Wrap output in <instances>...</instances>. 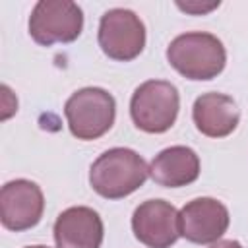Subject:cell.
<instances>
[{"instance_id": "cell-5", "label": "cell", "mask_w": 248, "mask_h": 248, "mask_svg": "<svg viewBox=\"0 0 248 248\" xmlns=\"http://www.w3.org/2000/svg\"><path fill=\"white\" fill-rule=\"evenodd\" d=\"M81 29L83 12L70 0H41L29 16V35L43 46L72 43L81 35Z\"/></svg>"}, {"instance_id": "cell-13", "label": "cell", "mask_w": 248, "mask_h": 248, "mask_svg": "<svg viewBox=\"0 0 248 248\" xmlns=\"http://www.w3.org/2000/svg\"><path fill=\"white\" fill-rule=\"evenodd\" d=\"M176 6L180 8V10H184V12H188V14H194V16H202V14H207V12H211L213 8H217L219 6V0L217 2H209V4H200V2H176Z\"/></svg>"}, {"instance_id": "cell-10", "label": "cell", "mask_w": 248, "mask_h": 248, "mask_svg": "<svg viewBox=\"0 0 248 248\" xmlns=\"http://www.w3.org/2000/svg\"><path fill=\"white\" fill-rule=\"evenodd\" d=\"M52 232L56 248H101L105 227L95 209L76 205L56 217Z\"/></svg>"}, {"instance_id": "cell-9", "label": "cell", "mask_w": 248, "mask_h": 248, "mask_svg": "<svg viewBox=\"0 0 248 248\" xmlns=\"http://www.w3.org/2000/svg\"><path fill=\"white\" fill-rule=\"evenodd\" d=\"M180 236L194 244H213L229 229V209L213 198H196L178 211Z\"/></svg>"}, {"instance_id": "cell-8", "label": "cell", "mask_w": 248, "mask_h": 248, "mask_svg": "<svg viewBox=\"0 0 248 248\" xmlns=\"http://www.w3.org/2000/svg\"><path fill=\"white\" fill-rule=\"evenodd\" d=\"M132 231L147 248H170L180 236L178 211L165 200H147L136 207Z\"/></svg>"}, {"instance_id": "cell-12", "label": "cell", "mask_w": 248, "mask_h": 248, "mask_svg": "<svg viewBox=\"0 0 248 248\" xmlns=\"http://www.w3.org/2000/svg\"><path fill=\"white\" fill-rule=\"evenodd\" d=\"M153 182L165 188L188 186L200 176V157L186 145H172L157 153L149 165Z\"/></svg>"}, {"instance_id": "cell-7", "label": "cell", "mask_w": 248, "mask_h": 248, "mask_svg": "<svg viewBox=\"0 0 248 248\" xmlns=\"http://www.w3.org/2000/svg\"><path fill=\"white\" fill-rule=\"evenodd\" d=\"M45 209L43 190L25 178L6 182L0 190V219L8 231H27L35 227Z\"/></svg>"}, {"instance_id": "cell-6", "label": "cell", "mask_w": 248, "mask_h": 248, "mask_svg": "<svg viewBox=\"0 0 248 248\" xmlns=\"http://www.w3.org/2000/svg\"><path fill=\"white\" fill-rule=\"evenodd\" d=\"M97 39L108 58L128 62L140 56L145 46V25L132 10L112 8L101 16Z\"/></svg>"}, {"instance_id": "cell-1", "label": "cell", "mask_w": 248, "mask_h": 248, "mask_svg": "<svg viewBox=\"0 0 248 248\" xmlns=\"http://www.w3.org/2000/svg\"><path fill=\"white\" fill-rule=\"evenodd\" d=\"M149 176V167L140 153L128 147H112L101 153L89 169L91 188L107 198L120 200L136 192Z\"/></svg>"}, {"instance_id": "cell-4", "label": "cell", "mask_w": 248, "mask_h": 248, "mask_svg": "<svg viewBox=\"0 0 248 248\" xmlns=\"http://www.w3.org/2000/svg\"><path fill=\"white\" fill-rule=\"evenodd\" d=\"M64 114L72 136L89 141L107 134L116 116L114 97L101 87H83L72 93L64 105Z\"/></svg>"}, {"instance_id": "cell-15", "label": "cell", "mask_w": 248, "mask_h": 248, "mask_svg": "<svg viewBox=\"0 0 248 248\" xmlns=\"http://www.w3.org/2000/svg\"><path fill=\"white\" fill-rule=\"evenodd\" d=\"M27 248H50V246H43V244H37V246H27Z\"/></svg>"}, {"instance_id": "cell-11", "label": "cell", "mask_w": 248, "mask_h": 248, "mask_svg": "<svg viewBox=\"0 0 248 248\" xmlns=\"http://www.w3.org/2000/svg\"><path fill=\"white\" fill-rule=\"evenodd\" d=\"M192 118L203 136L225 138L236 130L240 110L234 99L225 93H203L194 101Z\"/></svg>"}, {"instance_id": "cell-3", "label": "cell", "mask_w": 248, "mask_h": 248, "mask_svg": "<svg viewBox=\"0 0 248 248\" xmlns=\"http://www.w3.org/2000/svg\"><path fill=\"white\" fill-rule=\"evenodd\" d=\"M178 89L165 79H147L136 87L130 99L132 122L147 134L167 132L178 116Z\"/></svg>"}, {"instance_id": "cell-14", "label": "cell", "mask_w": 248, "mask_h": 248, "mask_svg": "<svg viewBox=\"0 0 248 248\" xmlns=\"http://www.w3.org/2000/svg\"><path fill=\"white\" fill-rule=\"evenodd\" d=\"M209 248H242V244L238 240H217Z\"/></svg>"}, {"instance_id": "cell-2", "label": "cell", "mask_w": 248, "mask_h": 248, "mask_svg": "<svg viewBox=\"0 0 248 248\" xmlns=\"http://www.w3.org/2000/svg\"><path fill=\"white\" fill-rule=\"evenodd\" d=\"M167 60L186 79L205 81L217 78L223 72L227 64V52L215 35L192 31L182 33L170 41L167 46Z\"/></svg>"}]
</instances>
